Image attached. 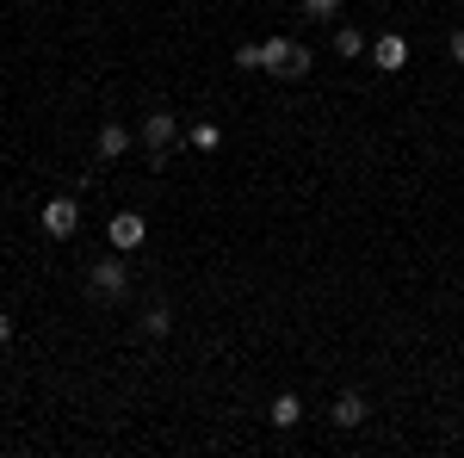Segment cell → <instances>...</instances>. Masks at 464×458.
<instances>
[{
    "instance_id": "obj_1",
    "label": "cell",
    "mask_w": 464,
    "mask_h": 458,
    "mask_svg": "<svg viewBox=\"0 0 464 458\" xmlns=\"http://www.w3.org/2000/svg\"><path fill=\"white\" fill-rule=\"evenodd\" d=\"M174 137H179L174 112H149V118H143V155H149V168H168V149H174Z\"/></svg>"
},
{
    "instance_id": "obj_2",
    "label": "cell",
    "mask_w": 464,
    "mask_h": 458,
    "mask_svg": "<svg viewBox=\"0 0 464 458\" xmlns=\"http://www.w3.org/2000/svg\"><path fill=\"white\" fill-rule=\"evenodd\" d=\"M124 267H118V248H111V260H93V267H87V297H93V304H118V297H124Z\"/></svg>"
},
{
    "instance_id": "obj_3",
    "label": "cell",
    "mask_w": 464,
    "mask_h": 458,
    "mask_svg": "<svg viewBox=\"0 0 464 458\" xmlns=\"http://www.w3.org/2000/svg\"><path fill=\"white\" fill-rule=\"evenodd\" d=\"M37 223H44V236H50V242H69L74 229H81V205H74V199H50Z\"/></svg>"
},
{
    "instance_id": "obj_4",
    "label": "cell",
    "mask_w": 464,
    "mask_h": 458,
    "mask_svg": "<svg viewBox=\"0 0 464 458\" xmlns=\"http://www.w3.org/2000/svg\"><path fill=\"white\" fill-rule=\"evenodd\" d=\"M106 242L118 248V254H130V248H143V242H149V223H143L137 211H118V217L106 223Z\"/></svg>"
},
{
    "instance_id": "obj_5",
    "label": "cell",
    "mask_w": 464,
    "mask_h": 458,
    "mask_svg": "<svg viewBox=\"0 0 464 458\" xmlns=\"http://www.w3.org/2000/svg\"><path fill=\"white\" fill-rule=\"evenodd\" d=\"M365 415H372V409H365V396H359V390H341V396H334V409H328V422H334V427H365Z\"/></svg>"
},
{
    "instance_id": "obj_6",
    "label": "cell",
    "mask_w": 464,
    "mask_h": 458,
    "mask_svg": "<svg viewBox=\"0 0 464 458\" xmlns=\"http://www.w3.org/2000/svg\"><path fill=\"white\" fill-rule=\"evenodd\" d=\"M372 63H378V74H396L402 63H409V44H402L396 32H384L378 44H372Z\"/></svg>"
},
{
    "instance_id": "obj_7",
    "label": "cell",
    "mask_w": 464,
    "mask_h": 458,
    "mask_svg": "<svg viewBox=\"0 0 464 458\" xmlns=\"http://www.w3.org/2000/svg\"><path fill=\"white\" fill-rule=\"evenodd\" d=\"M124 149H130V131H124V124H100L93 155H100V161H124Z\"/></svg>"
},
{
    "instance_id": "obj_8",
    "label": "cell",
    "mask_w": 464,
    "mask_h": 458,
    "mask_svg": "<svg viewBox=\"0 0 464 458\" xmlns=\"http://www.w3.org/2000/svg\"><path fill=\"white\" fill-rule=\"evenodd\" d=\"M266 422L279 427V434H291V427L304 422V403H297L291 390H279V396H273V409H266Z\"/></svg>"
},
{
    "instance_id": "obj_9",
    "label": "cell",
    "mask_w": 464,
    "mask_h": 458,
    "mask_svg": "<svg viewBox=\"0 0 464 458\" xmlns=\"http://www.w3.org/2000/svg\"><path fill=\"white\" fill-rule=\"evenodd\" d=\"M310 69H316V56H310V44H297V37H291V56H285V69H279V81H304Z\"/></svg>"
},
{
    "instance_id": "obj_10",
    "label": "cell",
    "mask_w": 464,
    "mask_h": 458,
    "mask_svg": "<svg viewBox=\"0 0 464 458\" xmlns=\"http://www.w3.org/2000/svg\"><path fill=\"white\" fill-rule=\"evenodd\" d=\"M334 56L359 63V56H365V32H359V25H341V32H334Z\"/></svg>"
},
{
    "instance_id": "obj_11",
    "label": "cell",
    "mask_w": 464,
    "mask_h": 458,
    "mask_svg": "<svg viewBox=\"0 0 464 458\" xmlns=\"http://www.w3.org/2000/svg\"><path fill=\"white\" fill-rule=\"evenodd\" d=\"M285 56H291V37H266V44H260V69L266 74L285 69Z\"/></svg>"
},
{
    "instance_id": "obj_12",
    "label": "cell",
    "mask_w": 464,
    "mask_h": 458,
    "mask_svg": "<svg viewBox=\"0 0 464 458\" xmlns=\"http://www.w3.org/2000/svg\"><path fill=\"white\" fill-rule=\"evenodd\" d=\"M168 328H174V310H168V304H149V310H143V335H149V341H161Z\"/></svg>"
},
{
    "instance_id": "obj_13",
    "label": "cell",
    "mask_w": 464,
    "mask_h": 458,
    "mask_svg": "<svg viewBox=\"0 0 464 458\" xmlns=\"http://www.w3.org/2000/svg\"><path fill=\"white\" fill-rule=\"evenodd\" d=\"M186 142H192V149H198V155H211L217 142H223V131H217L211 118H205V124H192V137H186Z\"/></svg>"
},
{
    "instance_id": "obj_14",
    "label": "cell",
    "mask_w": 464,
    "mask_h": 458,
    "mask_svg": "<svg viewBox=\"0 0 464 458\" xmlns=\"http://www.w3.org/2000/svg\"><path fill=\"white\" fill-rule=\"evenodd\" d=\"M310 19H341V0H304Z\"/></svg>"
},
{
    "instance_id": "obj_15",
    "label": "cell",
    "mask_w": 464,
    "mask_h": 458,
    "mask_svg": "<svg viewBox=\"0 0 464 458\" xmlns=\"http://www.w3.org/2000/svg\"><path fill=\"white\" fill-rule=\"evenodd\" d=\"M236 69H260V44H242L236 50Z\"/></svg>"
},
{
    "instance_id": "obj_16",
    "label": "cell",
    "mask_w": 464,
    "mask_h": 458,
    "mask_svg": "<svg viewBox=\"0 0 464 458\" xmlns=\"http://www.w3.org/2000/svg\"><path fill=\"white\" fill-rule=\"evenodd\" d=\"M446 56H452V63H464V32H452V37H446Z\"/></svg>"
},
{
    "instance_id": "obj_17",
    "label": "cell",
    "mask_w": 464,
    "mask_h": 458,
    "mask_svg": "<svg viewBox=\"0 0 464 458\" xmlns=\"http://www.w3.org/2000/svg\"><path fill=\"white\" fill-rule=\"evenodd\" d=\"M13 335H19V328H13V317H0V347H6Z\"/></svg>"
}]
</instances>
